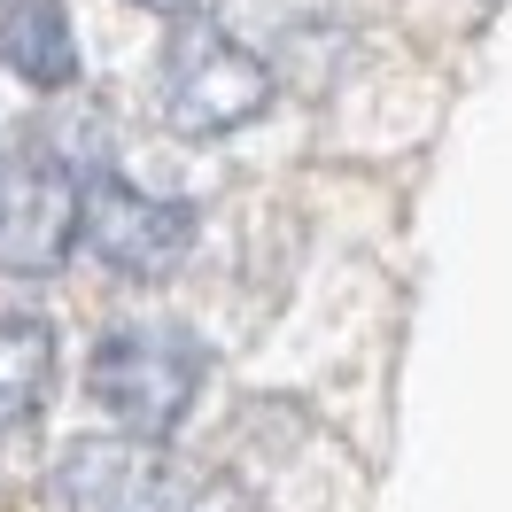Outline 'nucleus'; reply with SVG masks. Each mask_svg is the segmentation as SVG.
<instances>
[{
	"instance_id": "nucleus-1",
	"label": "nucleus",
	"mask_w": 512,
	"mask_h": 512,
	"mask_svg": "<svg viewBox=\"0 0 512 512\" xmlns=\"http://www.w3.org/2000/svg\"><path fill=\"white\" fill-rule=\"evenodd\" d=\"M86 388H94L101 412H117L140 443H156V435H171V427L194 412L202 350H194L187 326H117L94 350Z\"/></svg>"
},
{
	"instance_id": "nucleus-2",
	"label": "nucleus",
	"mask_w": 512,
	"mask_h": 512,
	"mask_svg": "<svg viewBox=\"0 0 512 512\" xmlns=\"http://www.w3.org/2000/svg\"><path fill=\"white\" fill-rule=\"evenodd\" d=\"M272 101V70L256 47L225 32V24H179L163 47V117L187 140H218V132L249 125Z\"/></svg>"
},
{
	"instance_id": "nucleus-3",
	"label": "nucleus",
	"mask_w": 512,
	"mask_h": 512,
	"mask_svg": "<svg viewBox=\"0 0 512 512\" xmlns=\"http://www.w3.org/2000/svg\"><path fill=\"white\" fill-rule=\"evenodd\" d=\"M55 497L70 512H194V481L140 435H94L70 443L55 466Z\"/></svg>"
},
{
	"instance_id": "nucleus-4",
	"label": "nucleus",
	"mask_w": 512,
	"mask_h": 512,
	"mask_svg": "<svg viewBox=\"0 0 512 512\" xmlns=\"http://www.w3.org/2000/svg\"><path fill=\"white\" fill-rule=\"evenodd\" d=\"M78 171L55 148H8L0 156V256L16 272H55L78 241Z\"/></svg>"
},
{
	"instance_id": "nucleus-5",
	"label": "nucleus",
	"mask_w": 512,
	"mask_h": 512,
	"mask_svg": "<svg viewBox=\"0 0 512 512\" xmlns=\"http://www.w3.org/2000/svg\"><path fill=\"white\" fill-rule=\"evenodd\" d=\"M78 233L86 249L125 272V280H163L194 241V210L187 202H156V194L125 187V179H94L78 194Z\"/></svg>"
},
{
	"instance_id": "nucleus-6",
	"label": "nucleus",
	"mask_w": 512,
	"mask_h": 512,
	"mask_svg": "<svg viewBox=\"0 0 512 512\" xmlns=\"http://www.w3.org/2000/svg\"><path fill=\"white\" fill-rule=\"evenodd\" d=\"M8 63L32 86H70L78 78V39H70L63 0H8Z\"/></svg>"
},
{
	"instance_id": "nucleus-7",
	"label": "nucleus",
	"mask_w": 512,
	"mask_h": 512,
	"mask_svg": "<svg viewBox=\"0 0 512 512\" xmlns=\"http://www.w3.org/2000/svg\"><path fill=\"white\" fill-rule=\"evenodd\" d=\"M55 388V334L39 319H0V427H24Z\"/></svg>"
},
{
	"instance_id": "nucleus-8",
	"label": "nucleus",
	"mask_w": 512,
	"mask_h": 512,
	"mask_svg": "<svg viewBox=\"0 0 512 512\" xmlns=\"http://www.w3.org/2000/svg\"><path fill=\"white\" fill-rule=\"evenodd\" d=\"M140 8H163V16H179V8H187V0H140Z\"/></svg>"
}]
</instances>
